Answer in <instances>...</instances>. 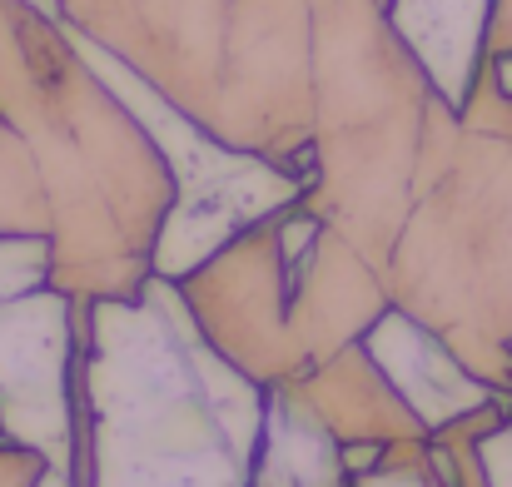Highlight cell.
<instances>
[{
	"mask_svg": "<svg viewBox=\"0 0 512 487\" xmlns=\"http://www.w3.org/2000/svg\"><path fill=\"white\" fill-rule=\"evenodd\" d=\"M45 468H50V463H45L40 453H30V448L0 438V487H35Z\"/></svg>",
	"mask_w": 512,
	"mask_h": 487,
	"instance_id": "9",
	"label": "cell"
},
{
	"mask_svg": "<svg viewBox=\"0 0 512 487\" xmlns=\"http://www.w3.org/2000/svg\"><path fill=\"white\" fill-rule=\"evenodd\" d=\"M269 388L229 363L184 289L75 299V487H249Z\"/></svg>",
	"mask_w": 512,
	"mask_h": 487,
	"instance_id": "1",
	"label": "cell"
},
{
	"mask_svg": "<svg viewBox=\"0 0 512 487\" xmlns=\"http://www.w3.org/2000/svg\"><path fill=\"white\" fill-rule=\"evenodd\" d=\"M0 438L70 473L75 294L55 284L0 299Z\"/></svg>",
	"mask_w": 512,
	"mask_h": 487,
	"instance_id": "5",
	"label": "cell"
},
{
	"mask_svg": "<svg viewBox=\"0 0 512 487\" xmlns=\"http://www.w3.org/2000/svg\"><path fill=\"white\" fill-rule=\"evenodd\" d=\"M50 194L40 179V164L25 150V140L0 115V234H45L50 239Z\"/></svg>",
	"mask_w": 512,
	"mask_h": 487,
	"instance_id": "8",
	"label": "cell"
},
{
	"mask_svg": "<svg viewBox=\"0 0 512 487\" xmlns=\"http://www.w3.org/2000/svg\"><path fill=\"white\" fill-rule=\"evenodd\" d=\"M383 10L438 95L458 110L488 65V25L498 0H383Z\"/></svg>",
	"mask_w": 512,
	"mask_h": 487,
	"instance_id": "7",
	"label": "cell"
},
{
	"mask_svg": "<svg viewBox=\"0 0 512 487\" xmlns=\"http://www.w3.org/2000/svg\"><path fill=\"white\" fill-rule=\"evenodd\" d=\"M488 75H493V85H498V90H508V95H512V50H503V55H488Z\"/></svg>",
	"mask_w": 512,
	"mask_h": 487,
	"instance_id": "10",
	"label": "cell"
},
{
	"mask_svg": "<svg viewBox=\"0 0 512 487\" xmlns=\"http://www.w3.org/2000/svg\"><path fill=\"white\" fill-rule=\"evenodd\" d=\"M448 110L383 0H314V184L304 204L378 274Z\"/></svg>",
	"mask_w": 512,
	"mask_h": 487,
	"instance_id": "3",
	"label": "cell"
},
{
	"mask_svg": "<svg viewBox=\"0 0 512 487\" xmlns=\"http://www.w3.org/2000/svg\"><path fill=\"white\" fill-rule=\"evenodd\" d=\"M214 140L314 184V0H60Z\"/></svg>",
	"mask_w": 512,
	"mask_h": 487,
	"instance_id": "2",
	"label": "cell"
},
{
	"mask_svg": "<svg viewBox=\"0 0 512 487\" xmlns=\"http://www.w3.org/2000/svg\"><path fill=\"white\" fill-rule=\"evenodd\" d=\"M35 487H75V483H70V473H65V468H45Z\"/></svg>",
	"mask_w": 512,
	"mask_h": 487,
	"instance_id": "11",
	"label": "cell"
},
{
	"mask_svg": "<svg viewBox=\"0 0 512 487\" xmlns=\"http://www.w3.org/2000/svg\"><path fill=\"white\" fill-rule=\"evenodd\" d=\"M363 348L373 353V363L393 378V388L403 393V403L413 408V418L428 428V438L468 413H478L483 403L503 398L498 388H488L438 333L418 324L403 309H383L373 328L363 333Z\"/></svg>",
	"mask_w": 512,
	"mask_h": 487,
	"instance_id": "6",
	"label": "cell"
},
{
	"mask_svg": "<svg viewBox=\"0 0 512 487\" xmlns=\"http://www.w3.org/2000/svg\"><path fill=\"white\" fill-rule=\"evenodd\" d=\"M383 289L488 388L512 393V140L468 130L458 110L438 120Z\"/></svg>",
	"mask_w": 512,
	"mask_h": 487,
	"instance_id": "4",
	"label": "cell"
}]
</instances>
